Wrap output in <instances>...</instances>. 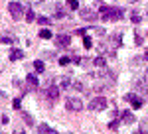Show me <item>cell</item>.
I'll use <instances>...</instances> for the list:
<instances>
[{
	"label": "cell",
	"mask_w": 148,
	"mask_h": 134,
	"mask_svg": "<svg viewBox=\"0 0 148 134\" xmlns=\"http://www.w3.org/2000/svg\"><path fill=\"white\" fill-rule=\"evenodd\" d=\"M130 22H132V24H140V22H142V18H140L138 12H132V14H130Z\"/></svg>",
	"instance_id": "cell-15"
},
{
	"label": "cell",
	"mask_w": 148,
	"mask_h": 134,
	"mask_svg": "<svg viewBox=\"0 0 148 134\" xmlns=\"http://www.w3.org/2000/svg\"><path fill=\"white\" fill-rule=\"evenodd\" d=\"M56 16H57V18H63V16H65V10H63L61 6H57V8H56Z\"/></svg>",
	"instance_id": "cell-23"
},
{
	"label": "cell",
	"mask_w": 148,
	"mask_h": 134,
	"mask_svg": "<svg viewBox=\"0 0 148 134\" xmlns=\"http://www.w3.org/2000/svg\"><path fill=\"white\" fill-rule=\"evenodd\" d=\"M101 14L103 20H109V22H116L125 16V8H119V6H101Z\"/></svg>",
	"instance_id": "cell-1"
},
{
	"label": "cell",
	"mask_w": 148,
	"mask_h": 134,
	"mask_svg": "<svg viewBox=\"0 0 148 134\" xmlns=\"http://www.w3.org/2000/svg\"><path fill=\"white\" fill-rule=\"evenodd\" d=\"M22 57H24V51H20V49H12V51H10V59H12V61L22 59Z\"/></svg>",
	"instance_id": "cell-11"
},
{
	"label": "cell",
	"mask_w": 148,
	"mask_h": 134,
	"mask_svg": "<svg viewBox=\"0 0 148 134\" xmlns=\"http://www.w3.org/2000/svg\"><path fill=\"white\" fill-rule=\"evenodd\" d=\"M0 124H2V118H0Z\"/></svg>",
	"instance_id": "cell-35"
},
{
	"label": "cell",
	"mask_w": 148,
	"mask_h": 134,
	"mask_svg": "<svg viewBox=\"0 0 148 134\" xmlns=\"http://www.w3.org/2000/svg\"><path fill=\"white\" fill-rule=\"evenodd\" d=\"M109 107V100L105 99V97H95V99H91V103H89V111L93 112H101L105 111Z\"/></svg>",
	"instance_id": "cell-2"
},
{
	"label": "cell",
	"mask_w": 148,
	"mask_h": 134,
	"mask_svg": "<svg viewBox=\"0 0 148 134\" xmlns=\"http://www.w3.org/2000/svg\"><path fill=\"white\" fill-rule=\"evenodd\" d=\"M8 12H10V16L14 20H20L24 14H26V10H24V6L20 2H10V4H8Z\"/></svg>",
	"instance_id": "cell-3"
},
{
	"label": "cell",
	"mask_w": 148,
	"mask_h": 134,
	"mask_svg": "<svg viewBox=\"0 0 148 134\" xmlns=\"http://www.w3.org/2000/svg\"><path fill=\"white\" fill-rule=\"evenodd\" d=\"M14 109H20V99H14Z\"/></svg>",
	"instance_id": "cell-29"
},
{
	"label": "cell",
	"mask_w": 148,
	"mask_h": 134,
	"mask_svg": "<svg viewBox=\"0 0 148 134\" xmlns=\"http://www.w3.org/2000/svg\"><path fill=\"white\" fill-rule=\"evenodd\" d=\"M123 99H125L126 103H134V100L138 99V95H134V93H128V95H125Z\"/></svg>",
	"instance_id": "cell-16"
},
{
	"label": "cell",
	"mask_w": 148,
	"mask_h": 134,
	"mask_svg": "<svg viewBox=\"0 0 148 134\" xmlns=\"http://www.w3.org/2000/svg\"><path fill=\"white\" fill-rule=\"evenodd\" d=\"M69 44H71V36H67V34H59V36L56 38L57 47H67Z\"/></svg>",
	"instance_id": "cell-6"
},
{
	"label": "cell",
	"mask_w": 148,
	"mask_h": 134,
	"mask_svg": "<svg viewBox=\"0 0 148 134\" xmlns=\"http://www.w3.org/2000/svg\"><path fill=\"white\" fill-rule=\"evenodd\" d=\"M59 87H61V89H67V87H71V79H69L67 75H65V77H61V79H59Z\"/></svg>",
	"instance_id": "cell-12"
},
{
	"label": "cell",
	"mask_w": 148,
	"mask_h": 134,
	"mask_svg": "<svg viewBox=\"0 0 148 134\" xmlns=\"http://www.w3.org/2000/svg\"><path fill=\"white\" fill-rule=\"evenodd\" d=\"M79 16H81V20H85V22H93V20H97V14H95L91 8H81Z\"/></svg>",
	"instance_id": "cell-5"
},
{
	"label": "cell",
	"mask_w": 148,
	"mask_h": 134,
	"mask_svg": "<svg viewBox=\"0 0 148 134\" xmlns=\"http://www.w3.org/2000/svg\"><path fill=\"white\" fill-rule=\"evenodd\" d=\"M36 22H40V24H42V26H47V24L51 22V20H49V18H46V16H40V18L36 20Z\"/></svg>",
	"instance_id": "cell-22"
},
{
	"label": "cell",
	"mask_w": 148,
	"mask_h": 134,
	"mask_svg": "<svg viewBox=\"0 0 148 134\" xmlns=\"http://www.w3.org/2000/svg\"><path fill=\"white\" fill-rule=\"evenodd\" d=\"M40 38H42V40H49V38H51V32L42 28V32H40Z\"/></svg>",
	"instance_id": "cell-19"
},
{
	"label": "cell",
	"mask_w": 148,
	"mask_h": 134,
	"mask_svg": "<svg viewBox=\"0 0 148 134\" xmlns=\"http://www.w3.org/2000/svg\"><path fill=\"white\" fill-rule=\"evenodd\" d=\"M32 2H36V4H42V2H46V0H32Z\"/></svg>",
	"instance_id": "cell-32"
},
{
	"label": "cell",
	"mask_w": 148,
	"mask_h": 134,
	"mask_svg": "<svg viewBox=\"0 0 148 134\" xmlns=\"http://www.w3.org/2000/svg\"><path fill=\"white\" fill-rule=\"evenodd\" d=\"M65 107H67V111H71V112H79L81 109H83V103H81V99L71 97V99L65 100Z\"/></svg>",
	"instance_id": "cell-4"
},
{
	"label": "cell",
	"mask_w": 148,
	"mask_h": 134,
	"mask_svg": "<svg viewBox=\"0 0 148 134\" xmlns=\"http://www.w3.org/2000/svg\"><path fill=\"white\" fill-rule=\"evenodd\" d=\"M26 81H28V85H30V87H38V77H36L34 73H30Z\"/></svg>",
	"instance_id": "cell-14"
},
{
	"label": "cell",
	"mask_w": 148,
	"mask_h": 134,
	"mask_svg": "<svg viewBox=\"0 0 148 134\" xmlns=\"http://www.w3.org/2000/svg\"><path fill=\"white\" fill-rule=\"evenodd\" d=\"M16 134H24V132H22V130H18V132H16Z\"/></svg>",
	"instance_id": "cell-34"
},
{
	"label": "cell",
	"mask_w": 148,
	"mask_h": 134,
	"mask_svg": "<svg viewBox=\"0 0 148 134\" xmlns=\"http://www.w3.org/2000/svg\"><path fill=\"white\" fill-rule=\"evenodd\" d=\"M146 16H148V14H146Z\"/></svg>",
	"instance_id": "cell-36"
},
{
	"label": "cell",
	"mask_w": 148,
	"mask_h": 134,
	"mask_svg": "<svg viewBox=\"0 0 148 134\" xmlns=\"http://www.w3.org/2000/svg\"><path fill=\"white\" fill-rule=\"evenodd\" d=\"M67 8L69 10H77L79 8V2L77 0H67Z\"/></svg>",
	"instance_id": "cell-17"
},
{
	"label": "cell",
	"mask_w": 148,
	"mask_h": 134,
	"mask_svg": "<svg viewBox=\"0 0 148 134\" xmlns=\"http://www.w3.org/2000/svg\"><path fill=\"white\" fill-rule=\"evenodd\" d=\"M144 59H148V49H146V53H144Z\"/></svg>",
	"instance_id": "cell-33"
},
{
	"label": "cell",
	"mask_w": 148,
	"mask_h": 134,
	"mask_svg": "<svg viewBox=\"0 0 148 134\" xmlns=\"http://www.w3.org/2000/svg\"><path fill=\"white\" fill-rule=\"evenodd\" d=\"M142 42H144V40H142V38H140V36H138V34H136V38H134V44H136V45H140V44H142Z\"/></svg>",
	"instance_id": "cell-28"
},
{
	"label": "cell",
	"mask_w": 148,
	"mask_h": 134,
	"mask_svg": "<svg viewBox=\"0 0 148 134\" xmlns=\"http://www.w3.org/2000/svg\"><path fill=\"white\" fill-rule=\"evenodd\" d=\"M6 99V95H4V93H2V91H0V103H2V100Z\"/></svg>",
	"instance_id": "cell-30"
},
{
	"label": "cell",
	"mask_w": 148,
	"mask_h": 134,
	"mask_svg": "<svg viewBox=\"0 0 148 134\" xmlns=\"http://www.w3.org/2000/svg\"><path fill=\"white\" fill-rule=\"evenodd\" d=\"M134 134H148V132H146V130H136Z\"/></svg>",
	"instance_id": "cell-31"
},
{
	"label": "cell",
	"mask_w": 148,
	"mask_h": 134,
	"mask_svg": "<svg viewBox=\"0 0 148 134\" xmlns=\"http://www.w3.org/2000/svg\"><path fill=\"white\" fill-rule=\"evenodd\" d=\"M83 45H85V47H91V45H93L91 38H87V36H85V38H83Z\"/></svg>",
	"instance_id": "cell-24"
},
{
	"label": "cell",
	"mask_w": 148,
	"mask_h": 134,
	"mask_svg": "<svg viewBox=\"0 0 148 134\" xmlns=\"http://www.w3.org/2000/svg\"><path fill=\"white\" fill-rule=\"evenodd\" d=\"M46 95H47V99H51V100L59 99V87L57 85H49L46 89Z\"/></svg>",
	"instance_id": "cell-7"
},
{
	"label": "cell",
	"mask_w": 148,
	"mask_h": 134,
	"mask_svg": "<svg viewBox=\"0 0 148 134\" xmlns=\"http://www.w3.org/2000/svg\"><path fill=\"white\" fill-rule=\"evenodd\" d=\"M22 118H24V122H28L30 126L34 124V118H32V114H28V112H22Z\"/></svg>",
	"instance_id": "cell-18"
},
{
	"label": "cell",
	"mask_w": 148,
	"mask_h": 134,
	"mask_svg": "<svg viewBox=\"0 0 148 134\" xmlns=\"http://www.w3.org/2000/svg\"><path fill=\"white\" fill-rule=\"evenodd\" d=\"M69 61H71L69 57H59V63H61V65H67Z\"/></svg>",
	"instance_id": "cell-26"
},
{
	"label": "cell",
	"mask_w": 148,
	"mask_h": 134,
	"mask_svg": "<svg viewBox=\"0 0 148 134\" xmlns=\"http://www.w3.org/2000/svg\"><path fill=\"white\" fill-rule=\"evenodd\" d=\"M26 22H36V14H34L32 10L26 12Z\"/></svg>",
	"instance_id": "cell-20"
},
{
	"label": "cell",
	"mask_w": 148,
	"mask_h": 134,
	"mask_svg": "<svg viewBox=\"0 0 148 134\" xmlns=\"http://www.w3.org/2000/svg\"><path fill=\"white\" fill-rule=\"evenodd\" d=\"M38 132H42V134H59L57 130H53V128H49L47 124H40V126H38Z\"/></svg>",
	"instance_id": "cell-9"
},
{
	"label": "cell",
	"mask_w": 148,
	"mask_h": 134,
	"mask_svg": "<svg viewBox=\"0 0 148 134\" xmlns=\"http://www.w3.org/2000/svg\"><path fill=\"white\" fill-rule=\"evenodd\" d=\"M34 69H36V73H44V71H46V65H44V61H42V59L34 61Z\"/></svg>",
	"instance_id": "cell-10"
},
{
	"label": "cell",
	"mask_w": 148,
	"mask_h": 134,
	"mask_svg": "<svg viewBox=\"0 0 148 134\" xmlns=\"http://www.w3.org/2000/svg\"><path fill=\"white\" fill-rule=\"evenodd\" d=\"M121 120L126 124H132L134 122V114H132V111H123L121 112Z\"/></svg>",
	"instance_id": "cell-8"
},
{
	"label": "cell",
	"mask_w": 148,
	"mask_h": 134,
	"mask_svg": "<svg viewBox=\"0 0 148 134\" xmlns=\"http://www.w3.org/2000/svg\"><path fill=\"white\" fill-rule=\"evenodd\" d=\"M111 42H113L114 45H119L121 44V34H113V36H111Z\"/></svg>",
	"instance_id": "cell-21"
},
{
	"label": "cell",
	"mask_w": 148,
	"mask_h": 134,
	"mask_svg": "<svg viewBox=\"0 0 148 134\" xmlns=\"http://www.w3.org/2000/svg\"><path fill=\"white\" fill-rule=\"evenodd\" d=\"M93 65L99 67V69H105V67H107V61H105V57H97V59L93 61Z\"/></svg>",
	"instance_id": "cell-13"
},
{
	"label": "cell",
	"mask_w": 148,
	"mask_h": 134,
	"mask_svg": "<svg viewBox=\"0 0 148 134\" xmlns=\"http://www.w3.org/2000/svg\"><path fill=\"white\" fill-rule=\"evenodd\" d=\"M73 87H75L77 91H83V85H81L79 81H75V83H73Z\"/></svg>",
	"instance_id": "cell-27"
},
{
	"label": "cell",
	"mask_w": 148,
	"mask_h": 134,
	"mask_svg": "<svg viewBox=\"0 0 148 134\" xmlns=\"http://www.w3.org/2000/svg\"><path fill=\"white\" fill-rule=\"evenodd\" d=\"M109 128H111V130H116V128H119V120H113V122L109 124Z\"/></svg>",
	"instance_id": "cell-25"
}]
</instances>
